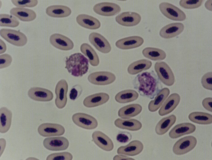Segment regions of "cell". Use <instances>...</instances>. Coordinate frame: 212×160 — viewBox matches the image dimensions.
Returning <instances> with one entry per match:
<instances>
[{"instance_id":"6da1fadb","label":"cell","mask_w":212,"mask_h":160,"mask_svg":"<svg viewBox=\"0 0 212 160\" xmlns=\"http://www.w3.org/2000/svg\"><path fill=\"white\" fill-rule=\"evenodd\" d=\"M132 84L141 95L151 99L154 98L162 87L161 81L153 70L138 74L133 80Z\"/></svg>"},{"instance_id":"7a4b0ae2","label":"cell","mask_w":212,"mask_h":160,"mask_svg":"<svg viewBox=\"0 0 212 160\" xmlns=\"http://www.w3.org/2000/svg\"><path fill=\"white\" fill-rule=\"evenodd\" d=\"M65 64V68L72 76L76 77L83 76L89 69L88 60L80 53H74L67 57Z\"/></svg>"},{"instance_id":"3957f363","label":"cell","mask_w":212,"mask_h":160,"mask_svg":"<svg viewBox=\"0 0 212 160\" xmlns=\"http://www.w3.org/2000/svg\"><path fill=\"white\" fill-rule=\"evenodd\" d=\"M0 35L6 41L15 46H23L27 42L26 36L19 30L2 28L0 30Z\"/></svg>"},{"instance_id":"277c9868","label":"cell","mask_w":212,"mask_h":160,"mask_svg":"<svg viewBox=\"0 0 212 160\" xmlns=\"http://www.w3.org/2000/svg\"><path fill=\"white\" fill-rule=\"evenodd\" d=\"M154 69L160 81L166 86L173 85L175 82V77L172 70L165 62H157Z\"/></svg>"},{"instance_id":"5b68a950","label":"cell","mask_w":212,"mask_h":160,"mask_svg":"<svg viewBox=\"0 0 212 160\" xmlns=\"http://www.w3.org/2000/svg\"><path fill=\"white\" fill-rule=\"evenodd\" d=\"M159 7L162 14L171 20L182 21L186 19V15L184 12L171 3L162 2L159 4Z\"/></svg>"},{"instance_id":"8992f818","label":"cell","mask_w":212,"mask_h":160,"mask_svg":"<svg viewBox=\"0 0 212 160\" xmlns=\"http://www.w3.org/2000/svg\"><path fill=\"white\" fill-rule=\"evenodd\" d=\"M197 143V139L193 136H188L183 137L175 143L173 147V151L175 154L178 155L185 154L192 150Z\"/></svg>"},{"instance_id":"52a82bcc","label":"cell","mask_w":212,"mask_h":160,"mask_svg":"<svg viewBox=\"0 0 212 160\" xmlns=\"http://www.w3.org/2000/svg\"><path fill=\"white\" fill-rule=\"evenodd\" d=\"M72 119L78 126L87 130H92L98 125L97 120L93 117L83 113H77L73 114Z\"/></svg>"},{"instance_id":"ba28073f","label":"cell","mask_w":212,"mask_h":160,"mask_svg":"<svg viewBox=\"0 0 212 160\" xmlns=\"http://www.w3.org/2000/svg\"><path fill=\"white\" fill-rule=\"evenodd\" d=\"M115 75L112 72L98 71L92 73L88 77L91 83L98 85H105L113 83L116 80Z\"/></svg>"},{"instance_id":"9c48e42d","label":"cell","mask_w":212,"mask_h":160,"mask_svg":"<svg viewBox=\"0 0 212 160\" xmlns=\"http://www.w3.org/2000/svg\"><path fill=\"white\" fill-rule=\"evenodd\" d=\"M94 11L97 14L106 16L115 15L121 10L120 6L112 2H104L96 4L93 7Z\"/></svg>"},{"instance_id":"30bf717a","label":"cell","mask_w":212,"mask_h":160,"mask_svg":"<svg viewBox=\"0 0 212 160\" xmlns=\"http://www.w3.org/2000/svg\"><path fill=\"white\" fill-rule=\"evenodd\" d=\"M37 130L39 134L44 137L60 136L65 132L64 127L61 125L49 123L41 124L38 127Z\"/></svg>"},{"instance_id":"8fae6325","label":"cell","mask_w":212,"mask_h":160,"mask_svg":"<svg viewBox=\"0 0 212 160\" xmlns=\"http://www.w3.org/2000/svg\"><path fill=\"white\" fill-rule=\"evenodd\" d=\"M43 145L46 149L50 150L61 151L68 148L69 142L63 137H48L44 140Z\"/></svg>"},{"instance_id":"7c38bea8","label":"cell","mask_w":212,"mask_h":160,"mask_svg":"<svg viewBox=\"0 0 212 160\" xmlns=\"http://www.w3.org/2000/svg\"><path fill=\"white\" fill-rule=\"evenodd\" d=\"M68 90V85L64 79L60 80L56 85L55 90L56 95L55 103L57 107L59 109L63 108L66 105Z\"/></svg>"},{"instance_id":"4fadbf2b","label":"cell","mask_w":212,"mask_h":160,"mask_svg":"<svg viewBox=\"0 0 212 160\" xmlns=\"http://www.w3.org/2000/svg\"><path fill=\"white\" fill-rule=\"evenodd\" d=\"M90 42L100 52L104 54L109 53L111 50V45L107 39L99 33L92 32L89 36Z\"/></svg>"},{"instance_id":"5bb4252c","label":"cell","mask_w":212,"mask_h":160,"mask_svg":"<svg viewBox=\"0 0 212 160\" xmlns=\"http://www.w3.org/2000/svg\"><path fill=\"white\" fill-rule=\"evenodd\" d=\"M49 41L53 46L62 50H71L74 46V43L70 39L59 33H55L51 35Z\"/></svg>"},{"instance_id":"9a60e30c","label":"cell","mask_w":212,"mask_h":160,"mask_svg":"<svg viewBox=\"0 0 212 160\" xmlns=\"http://www.w3.org/2000/svg\"><path fill=\"white\" fill-rule=\"evenodd\" d=\"M119 24L124 26H132L138 24L141 20V17L138 13L131 11L125 12L119 14L115 18Z\"/></svg>"},{"instance_id":"2e32d148","label":"cell","mask_w":212,"mask_h":160,"mask_svg":"<svg viewBox=\"0 0 212 160\" xmlns=\"http://www.w3.org/2000/svg\"><path fill=\"white\" fill-rule=\"evenodd\" d=\"M29 97L36 101L48 102L53 98V94L50 90L38 87H31L27 93Z\"/></svg>"},{"instance_id":"e0dca14e","label":"cell","mask_w":212,"mask_h":160,"mask_svg":"<svg viewBox=\"0 0 212 160\" xmlns=\"http://www.w3.org/2000/svg\"><path fill=\"white\" fill-rule=\"evenodd\" d=\"M95 143L101 149L107 151L112 150L114 148L113 143L106 134L100 131H96L92 135Z\"/></svg>"},{"instance_id":"ac0fdd59","label":"cell","mask_w":212,"mask_h":160,"mask_svg":"<svg viewBox=\"0 0 212 160\" xmlns=\"http://www.w3.org/2000/svg\"><path fill=\"white\" fill-rule=\"evenodd\" d=\"M183 24L180 22H174L169 24L160 30L159 35L162 38L169 39L175 37L181 33L184 29Z\"/></svg>"},{"instance_id":"d6986e66","label":"cell","mask_w":212,"mask_h":160,"mask_svg":"<svg viewBox=\"0 0 212 160\" xmlns=\"http://www.w3.org/2000/svg\"><path fill=\"white\" fill-rule=\"evenodd\" d=\"M143 38L138 36H133L120 39L115 43L116 46L122 50L135 48L141 46L144 43Z\"/></svg>"},{"instance_id":"ffe728a7","label":"cell","mask_w":212,"mask_h":160,"mask_svg":"<svg viewBox=\"0 0 212 160\" xmlns=\"http://www.w3.org/2000/svg\"><path fill=\"white\" fill-rule=\"evenodd\" d=\"M143 148V145L141 141L135 140L125 146L120 147L117 149V152L118 154L134 156L140 153Z\"/></svg>"},{"instance_id":"44dd1931","label":"cell","mask_w":212,"mask_h":160,"mask_svg":"<svg viewBox=\"0 0 212 160\" xmlns=\"http://www.w3.org/2000/svg\"><path fill=\"white\" fill-rule=\"evenodd\" d=\"M109 99L107 94L100 92L89 95L84 100L83 103L86 107H94L102 105L107 102Z\"/></svg>"},{"instance_id":"7402d4cb","label":"cell","mask_w":212,"mask_h":160,"mask_svg":"<svg viewBox=\"0 0 212 160\" xmlns=\"http://www.w3.org/2000/svg\"><path fill=\"white\" fill-rule=\"evenodd\" d=\"M180 101V97L177 93L170 95L164 102L158 111L161 116L167 115L173 111L177 106Z\"/></svg>"},{"instance_id":"603a6c76","label":"cell","mask_w":212,"mask_h":160,"mask_svg":"<svg viewBox=\"0 0 212 160\" xmlns=\"http://www.w3.org/2000/svg\"><path fill=\"white\" fill-rule=\"evenodd\" d=\"M196 130V126L189 122L183 123L174 126L170 131L169 135L171 138H176L194 132Z\"/></svg>"},{"instance_id":"cb8c5ba5","label":"cell","mask_w":212,"mask_h":160,"mask_svg":"<svg viewBox=\"0 0 212 160\" xmlns=\"http://www.w3.org/2000/svg\"><path fill=\"white\" fill-rule=\"evenodd\" d=\"M10 13L24 22H30L35 20L37 17L36 13L29 8L14 7L11 9Z\"/></svg>"},{"instance_id":"d4e9b609","label":"cell","mask_w":212,"mask_h":160,"mask_svg":"<svg viewBox=\"0 0 212 160\" xmlns=\"http://www.w3.org/2000/svg\"><path fill=\"white\" fill-rule=\"evenodd\" d=\"M76 21L81 26L89 29H96L101 26L100 22L97 19L86 14H79L76 18Z\"/></svg>"},{"instance_id":"484cf974","label":"cell","mask_w":212,"mask_h":160,"mask_svg":"<svg viewBox=\"0 0 212 160\" xmlns=\"http://www.w3.org/2000/svg\"><path fill=\"white\" fill-rule=\"evenodd\" d=\"M71 12V9L67 6L54 5L48 6L46 13L49 16L55 18H64L70 15Z\"/></svg>"},{"instance_id":"4316f807","label":"cell","mask_w":212,"mask_h":160,"mask_svg":"<svg viewBox=\"0 0 212 160\" xmlns=\"http://www.w3.org/2000/svg\"><path fill=\"white\" fill-rule=\"evenodd\" d=\"M114 124L117 127L123 129L130 131H137L142 127L141 123L134 119H126L118 118L114 121Z\"/></svg>"},{"instance_id":"83f0119b","label":"cell","mask_w":212,"mask_h":160,"mask_svg":"<svg viewBox=\"0 0 212 160\" xmlns=\"http://www.w3.org/2000/svg\"><path fill=\"white\" fill-rule=\"evenodd\" d=\"M12 112L5 107L0 109V132L4 133L10 129L12 122Z\"/></svg>"},{"instance_id":"f1b7e54d","label":"cell","mask_w":212,"mask_h":160,"mask_svg":"<svg viewBox=\"0 0 212 160\" xmlns=\"http://www.w3.org/2000/svg\"><path fill=\"white\" fill-rule=\"evenodd\" d=\"M142 110L141 106L138 104H129L120 108L118 111V115L123 119H128L135 116Z\"/></svg>"},{"instance_id":"f546056e","label":"cell","mask_w":212,"mask_h":160,"mask_svg":"<svg viewBox=\"0 0 212 160\" xmlns=\"http://www.w3.org/2000/svg\"><path fill=\"white\" fill-rule=\"evenodd\" d=\"M170 93L169 90L167 88L162 89L157 94L153 100L149 102L148 108L149 110L154 112L157 110L162 105Z\"/></svg>"},{"instance_id":"4dcf8cb0","label":"cell","mask_w":212,"mask_h":160,"mask_svg":"<svg viewBox=\"0 0 212 160\" xmlns=\"http://www.w3.org/2000/svg\"><path fill=\"white\" fill-rule=\"evenodd\" d=\"M176 120V116L172 114L161 119L157 124L155 130L158 135L164 134L174 124Z\"/></svg>"},{"instance_id":"1f68e13d","label":"cell","mask_w":212,"mask_h":160,"mask_svg":"<svg viewBox=\"0 0 212 160\" xmlns=\"http://www.w3.org/2000/svg\"><path fill=\"white\" fill-rule=\"evenodd\" d=\"M152 65V62L146 59H142L131 63L128 67L127 71L131 75H134L149 69Z\"/></svg>"},{"instance_id":"d6a6232c","label":"cell","mask_w":212,"mask_h":160,"mask_svg":"<svg viewBox=\"0 0 212 160\" xmlns=\"http://www.w3.org/2000/svg\"><path fill=\"white\" fill-rule=\"evenodd\" d=\"M80 50L88 58L90 64L93 66H97L99 64L100 60L97 53L92 47L87 43H83L80 47Z\"/></svg>"},{"instance_id":"836d02e7","label":"cell","mask_w":212,"mask_h":160,"mask_svg":"<svg viewBox=\"0 0 212 160\" xmlns=\"http://www.w3.org/2000/svg\"><path fill=\"white\" fill-rule=\"evenodd\" d=\"M142 53L145 58L154 61L164 60L166 56L165 52L163 50L157 48H145L143 50Z\"/></svg>"},{"instance_id":"e575fe53","label":"cell","mask_w":212,"mask_h":160,"mask_svg":"<svg viewBox=\"0 0 212 160\" xmlns=\"http://www.w3.org/2000/svg\"><path fill=\"white\" fill-rule=\"evenodd\" d=\"M139 94L133 90H126L118 93L115 96L116 101L118 103H124L133 101L138 97Z\"/></svg>"},{"instance_id":"d590c367","label":"cell","mask_w":212,"mask_h":160,"mask_svg":"<svg viewBox=\"0 0 212 160\" xmlns=\"http://www.w3.org/2000/svg\"><path fill=\"white\" fill-rule=\"evenodd\" d=\"M188 118L193 122L200 124H209L212 122V115L205 112H194L189 114Z\"/></svg>"},{"instance_id":"8d00e7d4","label":"cell","mask_w":212,"mask_h":160,"mask_svg":"<svg viewBox=\"0 0 212 160\" xmlns=\"http://www.w3.org/2000/svg\"><path fill=\"white\" fill-rule=\"evenodd\" d=\"M18 20L15 16L6 14H0V26L15 27L19 24Z\"/></svg>"},{"instance_id":"74e56055","label":"cell","mask_w":212,"mask_h":160,"mask_svg":"<svg viewBox=\"0 0 212 160\" xmlns=\"http://www.w3.org/2000/svg\"><path fill=\"white\" fill-rule=\"evenodd\" d=\"M204 0H181L179 2V5L186 9H194L200 7Z\"/></svg>"},{"instance_id":"f35d334b","label":"cell","mask_w":212,"mask_h":160,"mask_svg":"<svg viewBox=\"0 0 212 160\" xmlns=\"http://www.w3.org/2000/svg\"><path fill=\"white\" fill-rule=\"evenodd\" d=\"M73 158L71 154L67 152L51 154L47 156V160H71Z\"/></svg>"},{"instance_id":"ab89813d","label":"cell","mask_w":212,"mask_h":160,"mask_svg":"<svg viewBox=\"0 0 212 160\" xmlns=\"http://www.w3.org/2000/svg\"><path fill=\"white\" fill-rule=\"evenodd\" d=\"M12 3L18 7H33L35 6L38 4L37 0H12Z\"/></svg>"},{"instance_id":"60d3db41","label":"cell","mask_w":212,"mask_h":160,"mask_svg":"<svg viewBox=\"0 0 212 160\" xmlns=\"http://www.w3.org/2000/svg\"><path fill=\"white\" fill-rule=\"evenodd\" d=\"M212 73L211 72L205 74L202 77L201 82L202 86L206 89L211 90Z\"/></svg>"},{"instance_id":"b9f144b4","label":"cell","mask_w":212,"mask_h":160,"mask_svg":"<svg viewBox=\"0 0 212 160\" xmlns=\"http://www.w3.org/2000/svg\"><path fill=\"white\" fill-rule=\"evenodd\" d=\"M12 61L10 55L4 54L0 55V69L6 68L10 65Z\"/></svg>"},{"instance_id":"7bdbcfd3","label":"cell","mask_w":212,"mask_h":160,"mask_svg":"<svg viewBox=\"0 0 212 160\" xmlns=\"http://www.w3.org/2000/svg\"><path fill=\"white\" fill-rule=\"evenodd\" d=\"M82 91L81 86L76 85L72 87L70 91L69 96L70 98L72 100L77 99L81 95Z\"/></svg>"},{"instance_id":"ee69618b","label":"cell","mask_w":212,"mask_h":160,"mask_svg":"<svg viewBox=\"0 0 212 160\" xmlns=\"http://www.w3.org/2000/svg\"><path fill=\"white\" fill-rule=\"evenodd\" d=\"M132 138L130 133L127 131H122L119 132L116 137V139L119 142L125 143L129 141Z\"/></svg>"},{"instance_id":"f6af8a7d","label":"cell","mask_w":212,"mask_h":160,"mask_svg":"<svg viewBox=\"0 0 212 160\" xmlns=\"http://www.w3.org/2000/svg\"><path fill=\"white\" fill-rule=\"evenodd\" d=\"M212 100L211 98H206L203 100L202 102L203 107L207 110L211 112L212 111Z\"/></svg>"},{"instance_id":"bcb514c9","label":"cell","mask_w":212,"mask_h":160,"mask_svg":"<svg viewBox=\"0 0 212 160\" xmlns=\"http://www.w3.org/2000/svg\"><path fill=\"white\" fill-rule=\"evenodd\" d=\"M113 159L114 160H134V159L129 157L127 156L123 155V154H119V155H115L113 158Z\"/></svg>"},{"instance_id":"7dc6e473","label":"cell","mask_w":212,"mask_h":160,"mask_svg":"<svg viewBox=\"0 0 212 160\" xmlns=\"http://www.w3.org/2000/svg\"><path fill=\"white\" fill-rule=\"evenodd\" d=\"M6 46L4 42L1 39H0V54H1L6 52Z\"/></svg>"},{"instance_id":"c3c4849f","label":"cell","mask_w":212,"mask_h":160,"mask_svg":"<svg viewBox=\"0 0 212 160\" xmlns=\"http://www.w3.org/2000/svg\"><path fill=\"white\" fill-rule=\"evenodd\" d=\"M212 0H208L206 2L205 6L207 9L211 11V2Z\"/></svg>"}]
</instances>
